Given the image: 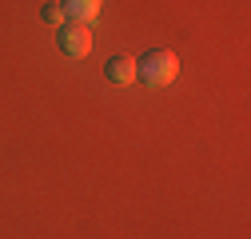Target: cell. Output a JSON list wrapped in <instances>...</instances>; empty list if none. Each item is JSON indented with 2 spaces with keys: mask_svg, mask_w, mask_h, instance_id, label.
<instances>
[{
  "mask_svg": "<svg viewBox=\"0 0 251 239\" xmlns=\"http://www.w3.org/2000/svg\"><path fill=\"white\" fill-rule=\"evenodd\" d=\"M100 4H104V0H60L64 16H72V20H80V24L96 20V16H100Z\"/></svg>",
  "mask_w": 251,
  "mask_h": 239,
  "instance_id": "cell-4",
  "label": "cell"
},
{
  "mask_svg": "<svg viewBox=\"0 0 251 239\" xmlns=\"http://www.w3.org/2000/svg\"><path fill=\"white\" fill-rule=\"evenodd\" d=\"M40 16H44L48 24H56V28H60V24H64V20H68V16H64V8H60V4H56V0H48V4L40 8Z\"/></svg>",
  "mask_w": 251,
  "mask_h": 239,
  "instance_id": "cell-5",
  "label": "cell"
},
{
  "mask_svg": "<svg viewBox=\"0 0 251 239\" xmlns=\"http://www.w3.org/2000/svg\"><path fill=\"white\" fill-rule=\"evenodd\" d=\"M136 76H140L144 84H151V88H164V84H172V80L179 76V60H176V52H168V48H151V52H144V56L136 60Z\"/></svg>",
  "mask_w": 251,
  "mask_h": 239,
  "instance_id": "cell-1",
  "label": "cell"
},
{
  "mask_svg": "<svg viewBox=\"0 0 251 239\" xmlns=\"http://www.w3.org/2000/svg\"><path fill=\"white\" fill-rule=\"evenodd\" d=\"M56 44H60V52L64 56H72V60H80V56H88L92 52V28L88 24H80V20H64L56 28Z\"/></svg>",
  "mask_w": 251,
  "mask_h": 239,
  "instance_id": "cell-2",
  "label": "cell"
},
{
  "mask_svg": "<svg viewBox=\"0 0 251 239\" xmlns=\"http://www.w3.org/2000/svg\"><path fill=\"white\" fill-rule=\"evenodd\" d=\"M104 76L112 80V84H136L140 76H136V60L132 56H112L108 64H104Z\"/></svg>",
  "mask_w": 251,
  "mask_h": 239,
  "instance_id": "cell-3",
  "label": "cell"
}]
</instances>
